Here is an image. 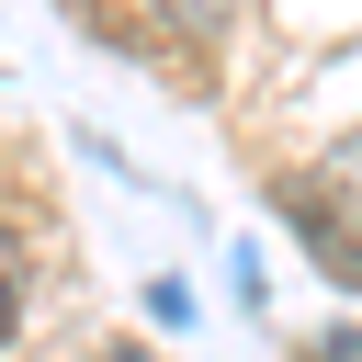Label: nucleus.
<instances>
[{"mask_svg": "<svg viewBox=\"0 0 362 362\" xmlns=\"http://www.w3.org/2000/svg\"><path fill=\"white\" fill-rule=\"evenodd\" d=\"M113 362H136V351H113Z\"/></svg>", "mask_w": 362, "mask_h": 362, "instance_id": "20e7f679", "label": "nucleus"}, {"mask_svg": "<svg viewBox=\"0 0 362 362\" xmlns=\"http://www.w3.org/2000/svg\"><path fill=\"white\" fill-rule=\"evenodd\" d=\"M328 192H339V181H294V192H283V215H294V226H305V238H317V260H328V272H339V283H362V204H351V215H339V204H328Z\"/></svg>", "mask_w": 362, "mask_h": 362, "instance_id": "f257e3e1", "label": "nucleus"}, {"mask_svg": "<svg viewBox=\"0 0 362 362\" xmlns=\"http://www.w3.org/2000/svg\"><path fill=\"white\" fill-rule=\"evenodd\" d=\"M170 11H181V23H226L238 0H170Z\"/></svg>", "mask_w": 362, "mask_h": 362, "instance_id": "7ed1b4c3", "label": "nucleus"}, {"mask_svg": "<svg viewBox=\"0 0 362 362\" xmlns=\"http://www.w3.org/2000/svg\"><path fill=\"white\" fill-rule=\"evenodd\" d=\"M11 328H23V238L0 226V351H11Z\"/></svg>", "mask_w": 362, "mask_h": 362, "instance_id": "f03ea898", "label": "nucleus"}]
</instances>
